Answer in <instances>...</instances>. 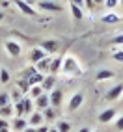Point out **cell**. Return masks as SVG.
Returning a JSON list of instances; mask_svg holds the SVG:
<instances>
[{
  "label": "cell",
  "instance_id": "31",
  "mask_svg": "<svg viewBox=\"0 0 123 132\" xmlns=\"http://www.w3.org/2000/svg\"><path fill=\"white\" fill-rule=\"evenodd\" d=\"M112 43H114V45H123V34H119V36H116V37L112 39Z\"/></svg>",
  "mask_w": 123,
  "mask_h": 132
},
{
  "label": "cell",
  "instance_id": "24",
  "mask_svg": "<svg viewBox=\"0 0 123 132\" xmlns=\"http://www.w3.org/2000/svg\"><path fill=\"white\" fill-rule=\"evenodd\" d=\"M56 128H58V132H69V130H71V125H69L67 121H60Z\"/></svg>",
  "mask_w": 123,
  "mask_h": 132
},
{
  "label": "cell",
  "instance_id": "16",
  "mask_svg": "<svg viewBox=\"0 0 123 132\" xmlns=\"http://www.w3.org/2000/svg\"><path fill=\"white\" fill-rule=\"evenodd\" d=\"M50 60L52 58H43L41 61H37V63H36V69H37V71L39 73H49V67H50Z\"/></svg>",
  "mask_w": 123,
  "mask_h": 132
},
{
  "label": "cell",
  "instance_id": "38",
  "mask_svg": "<svg viewBox=\"0 0 123 132\" xmlns=\"http://www.w3.org/2000/svg\"><path fill=\"white\" fill-rule=\"evenodd\" d=\"M78 132H91V130H90V128H88V127H82V128H80V130H78Z\"/></svg>",
  "mask_w": 123,
  "mask_h": 132
},
{
  "label": "cell",
  "instance_id": "25",
  "mask_svg": "<svg viewBox=\"0 0 123 132\" xmlns=\"http://www.w3.org/2000/svg\"><path fill=\"white\" fill-rule=\"evenodd\" d=\"M118 4H119V0H104V6H106L108 11H114L118 7Z\"/></svg>",
  "mask_w": 123,
  "mask_h": 132
},
{
  "label": "cell",
  "instance_id": "6",
  "mask_svg": "<svg viewBox=\"0 0 123 132\" xmlns=\"http://www.w3.org/2000/svg\"><path fill=\"white\" fill-rule=\"evenodd\" d=\"M47 56H49V54H47V52L43 50L41 47H36V48H32V50H30V61H32L34 65H36L37 61H41L43 58H47Z\"/></svg>",
  "mask_w": 123,
  "mask_h": 132
},
{
  "label": "cell",
  "instance_id": "28",
  "mask_svg": "<svg viewBox=\"0 0 123 132\" xmlns=\"http://www.w3.org/2000/svg\"><path fill=\"white\" fill-rule=\"evenodd\" d=\"M7 116H11V106H10V104L0 108V117H7Z\"/></svg>",
  "mask_w": 123,
  "mask_h": 132
},
{
  "label": "cell",
  "instance_id": "40",
  "mask_svg": "<svg viewBox=\"0 0 123 132\" xmlns=\"http://www.w3.org/2000/svg\"><path fill=\"white\" fill-rule=\"evenodd\" d=\"M4 15H6L4 11H0V21H2V19H4Z\"/></svg>",
  "mask_w": 123,
  "mask_h": 132
},
{
  "label": "cell",
  "instance_id": "17",
  "mask_svg": "<svg viewBox=\"0 0 123 132\" xmlns=\"http://www.w3.org/2000/svg\"><path fill=\"white\" fill-rule=\"evenodd\" d=\"M95 78H97V82L110 80V78H114V71H110V69H101V71L95 75Z\"/></svg>",
  "mask_w": 123,
  "mask_h": 132
},
{
  "label": "cell",
  "instance_id": "23",
  "mask_svg": "<svg viewBox=\"0 0 123 132\" xmlns=\"http://www.w3.org/2000/svg\"><path fill=\"white\" fill-rule=\"evenodd\" d=\"M22 104H24V116H30V113H32V99H30V97L22 99Z\"/></svg>",
  "mask_w": 123,
  "mask_h": 132
},
{
  "label": "cell",
  "instance_id": "34",
  "mask_svg": "<svg viewBox=\"0 0 123 132\" xmlns=\"http://www.w3.org/2000/svg\"><path fill=\"white\" fill-rule=\"evenodd\" d=\"M36 132H49V127H45V125H39V127L36 128Z\"/></svg>",
  "mask_w": 123,
  "mask_h": 132
},
{
  "label": "cell",
  "instance_id": "32",
  "mask_svg": "<svg viewBox=\"0 0 123 132\" xmlns=\"http://www.w3.org/2000/svg\"><path fill=\"white\" fill-rule=\"evenodd\" d=\"M0 128H10V121L6 117H0Z\"/></svg>",
  "mask_w": 123,
  "mask_h": 132
},
{
  "label": "cell",
  "instance_id": "2",
  "mask_svg": "<svg viewBox=\"0 0 123 132\" xmlns=\"http://www.w3.org/2000/svg\"><path fill=\"white\" fill-rule=\"evenodd\" d=\"M4 48H6V52H7V54H10L11 58H19V56H21V52H22L21 43H19V41H13V39L4 41Z\"/></svg>",
  "mask_w": 123,
  "mask_h": 132
},
{
  "label": "cell",
  "instance_id": "11",
  "mask_svg": "<svg viewBox=\"0 0 123 132\" xmlns=\"http://www.w3.org/2000/svg\"><path fill=\"white\" fill-rule=\"evenodd\" d=\"M101 21H103L104 24H116V22L121 21V15H119V13H114V11H108V13H104V15L101 17Z\"/></svg>",
  "mask_w": 123,
  "mask_h": 132
},
{
  "label": "cell",
  "instance_id": "10",
  "mask_svg": "<svg viewBox=\"0 0 123 132\" xmlns=\"http://www.w3.org/2000/svg\"><path fill=\"white\" fill-rule=\"evenodd\" d=\"M43 50L47 52V54H52V52H56L58 50V43L54 39H45V41H41V45H39Z\"/></svg>",
  "mask_w": 123,
  "mask_h": 132
},
{
  "label": "cell",
  "instance_id": "26",
  "mask_svg": "<svg viewBox=\"0 0 123 132\" xmlns=\"http://www.w3.org/2000/svg\"><path fill=\"white\" fill-rule=\"evenodd\" d=\"M43 117H47V119H54V108H52V106L45 108V110H43Z\"/></svg>",
  "mask_w": 123,
  "mask_h": 132
},
{
  "label": "cell",
  "instance_id": "37",
  "mask_svg": "<svg viewBox=\"0 0 123 132\" xmlns=\"http://www.w3.org/2000/svg\"><path fill=\"white\" fill-rule=\"evenodd\" d=\"M21 132H36V128H34V127H26V128L21 130Z\"/></svg>",
  "mask_w": 123,
  "mask_h": 132
},
{
  "label": "cell",
  "instance_id": "44",
  "mask_svg": "<svg viewBox=\"0 0 123 132\" xmlns=\"http://www.w3.org/2000/svg\"><path fill=\"white\" fill-rule=\"evenodd\" d=\"M121 6H123V0H121Z\"/></svg>",
  "mask_w": 123,
  "mask_h": 132
},
{
  "label": "cell",
  "instance_id": "3",
  "mask_svg": "<svg viewBox=\"0 0 123 132\" xmlns=\"http://www.w3.org/2000/svg\"><path fill=\"white\" fill-rule=\"evenodd\" d=\"M37 7H39L41 11H50V13L62 11V6L56 4V2H50V0H39V2H37Z\"/></svg>",
  "mask_w": 123,
  "mask_h": 132
},
{
  "label": "cell",
  "instance_id": "29",
  "mask_svg": "<svg viewBox=\"0 0 123 132\" xmlns=\"http://www.w3.org/2000/svg\"><path fill=\"white\" fill-rule=\"evenodd\" d=\"M112 58L116 60V61H119V63H123V50H114Z\"/></svg>",
  "mask_w": 123,
  "mask_h": 132
},
{
  "label": "cell",
  "instance_id": "43",
  "mask_svg": "<svg viewBox=\"0 0 123 132\" xmlns=\"http://www.w3.org/2000/svg\"><path fill=\"white\" fill-rule=\"evenodd\" d=\"M91 132H99V130H91Z\"/></svg>",
  "mask_w": 123,
  "mask_h": 132
},
{
  "label": "cell",
  "instance_id": "36",
  "mask_svg": "<svg viewBox=\"0 0 123 132\" xmlns=\"http://www.w3.org/2000/svg\"><path fill=\"white\" fill-rule=\"evenodd\" d=\"M71 2H73V4H76L78 7H82V6H84V0H71Z\"/></svg>",
  "mask_w": 123,
  "mask_h": 132
},
{
  "label": "cell",
  "instance_id": "15",
  "mask_svg": "<svg viewBox=\"0 0 123 132\" xmlns=\"http://www.w3.org/2000/svg\"><path fill=\"white\" fill-rule=\"evenodd\" d=\"M60 69H62V58H52V60H50V67H49V73L56 76V75L60 73Z\"/></svg>",
  "mask_w": 123,
  "mask_h": 132
},
{
  "label": "cell",
  "instance_id": "12",
  "mask_svg": "<svg viewBox=\"0 0 123 132\" xmlns=\"http://www.w3.org/2000/svg\"><path fill=\"white\" fill-rule=\"evenodd\" d=\"M54 84H56V76L54 75H49V76L43 78L41 87H43V91H52V89H54Z\"/></svg>",
  "mask_w": 123,
  "mask_h": 132
},
{
  "label": "cell",
  "instance_id": "39",
  "mask_svg": "<svg viewBox=\"0 0 123 132\" xmlns=\"http://www.w3.org/2000/svg\"><path fill=\"white\" fill-rule=\"evenodd\" d=\"M95 4H104V0H93Z\"/></svg>",
  "mask_w": 123,
  "mask_h": 132
},
{
  "label": "cell",
  "instance_id": "41",
  "mask_svg": "<svg viewBox=\"0 0 123 132\" xmlns=\"http://www.w3.org/2000/svg\"><path fill=\"white\" fill-rule=\"evenodd\" d=\"M0 132H10V128H0Z\"/></svg>",
  "mask_w": 123,
  "mask_h": 132
},
{
  "label": "cell",
  "instance_id": "30",
  "mask_svg": "<svg viewBox=\"0 0 123 132\" xmlns=\"http://www.w3.org/2000/svg\"><path fill=\"white\" fill-rule=\"evenodd\" d=\"M19 86H21V89L26 93V91H30V84H28V80H26V78H24V80H19Z\"/></svg>",
  "mask_w": 123,
  "mask_h": 132
},
{
  "label": "cell",
  "instance_id": "7",
  "mask_svg": "<svg viewBox=\"0 0 123 132\" xmlns=\"http://www.w3.org/2000/svg\"><path fill=\"white\" fill-rule=\"evenodd\" d=\"M49 99H50V106L52 108H60L62 106V99H64V93H62V89H52Z\"/></svg>",
  "mask_w": 123,
  "mask_h": 132
},
{
  "label": "cell",
  "instance_id": "22",
  "mask_svg": "<svg viewBox=\"0 0 123 132\" xmlns=\"http://www.w3.org/2000/svg\"><path fill=\"white\" fill-rule=\"evenodd\" d=\"M13 112H15V117H22L24 116V104H22V101H17L15 102Z\"/></svg>",
  "mask_w": 123,
  "mask_h": 132
},
{
  "label": "cell",
  "instance_id": "35",
  "mask_svg": "<svg viewBox=\"0 0 123 132\" xmlns=\"http://www.w3.org/2000/svg\"><path fill=\"white\" fill-rule=\"evenodd\" d=\"M84 4H86L88 7H90V10H91L93 6H95V2H93V0H84Z\"/></svg>",
  "mask_w": 123,
  "mask_h": 132
},
{
  "label": "cell",
  "instance_id": "20",
  "mask_svg": "<svg viewBox=\"0 0 123 132\" xmlns=\"http://www.w3.org/2000/svg\"><path fill=\"white\" fill-rule=\"evenodd\" d=\"M10 80H11V75H10V71H7L6 67H2V69H0V84H2V86H6Z\"/></svg>",
  "mask_w": 123,
  "mask_h": 132
},
{
  "label": "cell",
  "instance_id": "8",
  "mask_svg": "<svg viewBox=\"0 0 123 132\" xmlns=\"http://www.w3.org/2000/svg\"><path fill=\"white\" fill-rule=\"evenodd\" d=\"M116 116H118L116 108H106V110H103V112L99 113V123H110Z\"/></svg>",
  "mask_w": 123,
  "mask_h": 132
},
{
  "label": "cell",
  "instance_id": "9",
  "mask_svg": "<svg viewBox=\"0 0 123 132\" xmlns=\"http://www.w3.org/2000/svg\"><path fill=\"white\" fill-rule=\"evenodd\" d=\"M82 102H84V95L82 93H75L73 97H71V101H69V110H71V112H75V110H78V108H80L82 106Z\"/></svg>",
  "mask_w": 123,
  "mask_h": 132
},
{
  "label": "cell",
  "instance_id": "19",
  "mask_svg": "<svg viewBox=\"0 0 123 132\" xmlns=\"http://www.w3.org/2000/svg\"><path fill=\"white\" fill-rule=\"evenodd\" d=\"M71 15H73V19H76V21H82V19H84L82 7H78V6L73 4V2H71Z\"/></svg>",
  "mask_w": 123,
  "mask_h": 132
},
{
  "label": "cell",
  "instance_id": "27",
  "mask_svg": "<svg viewBox=\"0 0 123 132\" xmlns=\"http://www.w3.org/2000/svg\"><path fill=\"white\" fill-rule=\"evenodd\" d=\"M7 104H10V95L7 93H0V108L7 106Z\"/></svg>",
  "mask_w": 123,
  "mask_h": 132
},
{
  "label": "cell",
  "instance_id": "4",
  "mask_svg": "<svg viewBox=\"0 0 123 132\" xmlns=\"http://www.w3.org/2000/svg\"><path fill=\"white\" fill-rule=\"evenodd\" d=\"M15 6H17V10L21 13H24V15H37L36 7H34L30 2H26V0H15Z\"/></svg>",
  "mask_w": 123,
  "mask_h": 132
},
{
  "label": "cell",
  "instance_id": "13",
  "mask_svg": "<svg viewBox=\"0 0 123 132\" xmlns=\"http://www.w3.org/2000/svg\"><path fill=\"white\" fill-rule=\"evenodd\" d=\"M41 123H43V113H39V112H32V113H30V119H28V127L37 128Z\"/></svg>",
  "mask_w": 123,
  "mask_h": 132
},
{
  "label": "cell",
  "instance_id": "14",
  "mask_svg": "<svg viewBox=\"0 0 123 132\" xmlns=\"http://www.w3.org/2000/svg\"><path fill=\"white\" fill-rule=\"evenodd\" d=\"M36 106H37L39 110H45V108L50 106V99H49L47 93H43L41 97H37V99H36Z\"/></svg>",
  "mask_w": 123,
  "mask_h": 132
},
{
  "label": "cell",
  "instance_id": "18",
  "mask_svg": "<svg viewBox=\"0 0 123 132\" xmlns=\"http://www.w3.org/2000/svg\"><path fill=\"white\" fill-rule=\"evenodd\" d=\"M26 127H28V121H26L24 117H15V121H13V128H15L17 132L24 130Z\"/></svg>",
  "mask_w": 123,
  "mask_h": 132
},
{
  "label": "cell",
  "instance_id": "1",
  "mask_svg": "<svg viewBox=\"0 0 123 132\" xmlns=\"http://www.w3.org/2000/svg\"><path fill=\"white\" fill-rule=\"evenodd\" d=\"M62 75L65 76H82V65L78 63V60L75 56H65L62 60V69H60Z\"/></svg>",
  "mask_w": 123,
  "mask_h": 132
},
{
  "label": "cell",
  "instance_id": "42",
  "mask_svg": "<svg viewBox=\"0 0 123 132\" xmlns=\"http://www.w3.org/2000/svg\"><path fill=\"white\" fill-rule=\"evenodd\" d=\"M49 132H58V128H49Z\"/></svg>",
  "mask_w": 123,
  "mask_h": 132
},
{
  "label": "cell",
  "instance_id": "21",
  "mask_svg": "<svg viewBox=\"0 0 123 132\" xmlns=\"http://www.w3.org/2000/svg\"><path fill=\"white\" fill-rule=\"evenodd\" d=\"M43 93H45V91H43L41 86H32L30 87V99H37V97H41Z\"/></svg>",
  "mask_w": 123,
  "mask_h": 132
},
{
  "label": "cell",
  "instance_id": "5",
  "mask_svg": "<svg viewBox=\"0 0 123 132\" xmlns=\"http://www.w3.org/2000/svg\"><path fill=\"white\" fill-rule=\"evenodd\" d=\"M121 95H123V84H116L114 87H110V89L106 91L104 99H106V101H118Z\"/></svg>",
  "mask_w": 123,
  "mask_h": 132
},
{
  "label": "cell",
  "instance_id": "33",
  "mask_svg": "<svg viewBox=\"0 0 123 132\" xmlns=\"http://www.w3.org/2000/svg\"><path fill=\"white\" fill-rule=\"evenodd\" d=\"M116 128H118V130H121V132H123V116H121V117H118V119H116Z\"/></svg>",
  "mask_w": 123,
  "mask_h": 132
}]
</instances>
